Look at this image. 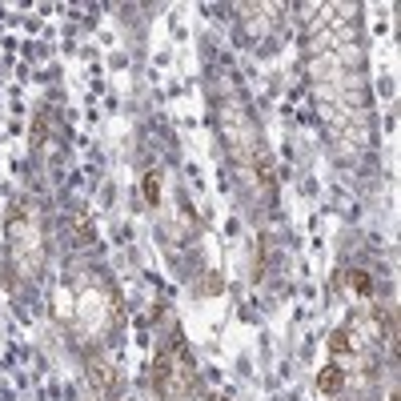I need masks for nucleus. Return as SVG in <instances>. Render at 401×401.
<instances>
[{"instance_id":"obj_1","label":"nucleus","mask_w":401,"mask_h":401,"mask_svg":"<svg viewBox=\"0 0 401 401\" xmlns=\"http://www.w3.org/2000/svg\"><path fill=\"white\" fill-rule=\"evenodd\" d=\"M89 381H93V389L100 398H109L112 389H116V373H112V365L105 357H89Z\"/></svg>"},{"instance_id":"obj_2","label":"nucleus","mask_w":401,"mask_h":401,"mask_svg":"<svg viewBox=\"0 0 401 401\" xmlns=\"http://www.w3.org/2000/svg\"><path fill=\"white\" fill-rule=\"evenodd\" d=\"M68 233L77 237V245H93L96 241L93 213H89V209H73V213H68Z\"/></svg>"},{"instance_id":"obj_3","label":"nucleus","mask_w":401,"mask_h":401,"mask_svg":"<svg viewBox=\"0 0 401 401\" xmlns=\"http://www.w3.org/2000/svg\"><path fill=\"white\" fill-rule=\"evenodd\" d=\"M317 389L325 393V398H337V393L345 389V369L337 365V361L321 365V373H317Z\"/></svg>"},{"instance_id":"obj_4","label":"nucleus","mask_w":401,"mask_h":401,"mask_svg":"<svg viewBox=\"0 0 401 401\" xmlns=\"http://www.w3.org/2000/svg\"><path fill=\"white\" fill-rule=\"evenodd\" d=\"M329 353H337V357L353 353V333L349 329H333V333H329Z\"/></svg>"},{"instance_id":"obj_5","label":"nucleus","mask_w":401,"mask_h":401,"mask_svg":"<svg viewBox=\"0 0 401 401\" xmlns=\"http://www.w3.org/2000/svg\"><path fill=\"white\" fill-rule=\"evenodd\" d=\"M141 192H144V201H149V205H160V173H157V169H153V173H144Z\"/></svg>"},{"instance_id":"obj_6","label":"nucleus","mask_w":401,"mask_h":401,"mask_svg":"<svg viewBox=\"0 0 401 401\" xmlns=\"http://www.w3.org/2000/svg\"><path fill=\"white\" fill-rule=\"evenodd\" d=\"M349 289L353 293H361V297H369V293H373V277H369L365 269H353L349 273Z\"/></svg>"},{"instance_id":"obj_7","label":"nucleus","mask_w":401,"mask_h":401,"mask_svg":"<svg viewBox=\"0 0 401 401\" xmlns=\"http://www.w3.org/2000/svg\"><path fill=\"white\" fill-rule=\"evenodd\" d=\"M45 137H48V116L40 112V116H36V128H32V144H45Z\"/></svg>"},{"instance_id":"obj_8","label":"nucleus","mask_w":401,"mask_h":401,"mask_svg":"<svg viewBox=\"0 0 401 401\" xmlns=\"http://www.w3.org/2000/svg\"><path fill=\"white\" fill-rule=\"evenodd\" d=\"M389 401H398V393H389Z\"/></svg>"}]
</instances>
